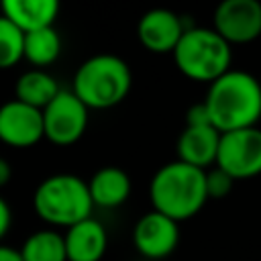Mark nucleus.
<instances>
[{
    "label": "nucleus",
    "mask_w": 261,
    "mask_h": 261,
    "mask_svg": "<svg viewBox=\"0 0 261 261\" xmlns=\"http://www.w3.org/2000/svg\"><path fill=\"white\" fill-rule=\"evenodd\" d=\"M202 104L206 106L210 124L218 133L257 126L261 118L259 77L249 71L228 69L224 75L208 84Z\"/></svg>",
    "instance_id": "f257e3e1"
},
{
    "label": "nucleus",
    "mask_w": 261,
    "mask_h": 261,
    "mask_svg": "<svg viewBox=\"0 0 261 261\" xmlns=\"http://www.w3.org/2000/svg\"><path fill=\"white\" fill-rule=\"evenodd\" d=\"M149 200L155 212L175 222L188 220L208 202L206 171L181 161L165 163L151 177Z\"/></svg>",
    "instance_id": "f03ea898"
},
{
    "label": "nucleus",
    "mask_w": 261,
    "mask_h": 261,
    "mask_svg": "<svg viewBox=\"0 0 261 261\" xmlns=\"http://www.w3.org/2000/svg\"><path fill=\"white\" fill-rule=\"evenodd\" d=\"M133 84L128 63L112 53H98L80 63L71 92L88 110H108L120 104Z\"/></svg>",
    "instance_id": "7ed1b4c3"
},
{
    "label": "nucleus",
    "mask_w": 261,
    "mask_h": 261,
    "mask_svg": "<svg viewBox=\"0 0 261 261\" xmlns=\"http://www.w3.org/2000/svg\"><path fill=\"white\" fill-rule=\"evenodd\" d=\"M92 198L88 181L73 173H55L45 177L33 192L35 214L51 226H73L92 216Z\"/></svg>",
    "instance_id": "20e7f679"
},
{
    "label": "nucleus",
    "mask_w": 261,
    "mask_h": 261,
    "mask_svg": "<svg viewBox=\"0 0 261 261\" xmlns=\"http://www.w3.org/2000/svg\"><path fill=\"white\" fill-rule=\"evenodd\" d=\"M175 67L194 82L212 84L230 69V45L206 27H188L173 49Z\"/></svg>",
    "instance_id": "39448f33"
},
{
    "label": "nucleus",
    "mask_w": 261,
    "mask_h": 261,
    "mask_svg": "<svg viewBox=\"0 0 261 261\" xmlns=\"http://www.w3.org/2000/svg\"><path fill=\"white\" fill-rule=\"evenodd\" d=\"M43 139L57 147L73 145L88 128L90 110L77 100L71 90H59V94L41 110Z\"/></svg>",
    "instance_id": "423d86ee"
},
{
    "label": "nucleus",
    "mask_w": 261,
    "mask_h": 261,
    "mask_svg": "<svg viewBox=\"0 0 261 261\" xmlns=\"http://www.w3.org/2000/svg\"><path fill=\"white\" fill-rule=\"evenodd\" d=\"M234 181L249 179L261 173V128L249 126L230 133H220L216 163Z\"/></svg>",
    "instance_id": "0eeeda50"
},
{
    "label": "nucleus",
    "mask_w": 261,
    "mask_h": 261,
    "mask_svg": "<svg viewBox=\"0 0 261 261\" xmlns=\"http://www.w3.org/2000/svg\"><path fill=\"white\" fill-rule=\"evenodd\" d=\"M212 29L228 45H245L261 37V2L224 0L214 8Z\"/></svg>",
    "instance_id": "6e6552de"
},
{
    "label": "nucleus",
    "mask_w": 261,
    "mask_h": 261,
    "mask_svg": "<svg viewBox=\"0 0 261 261\" xmlns=\"http://www.w3.org/2000/svg\"><path fill=\"white\" fill-rule=\"evenodd\" d=\"M179 243L177 222L151 210L133 226V245L147 259H163L175 251Z\"/></svg>",
    "instance_id": "1a4fd4ad"
},
{
    "label": "nucleus",
    "mask_w": 261,
    "mask_h": 261,
    "mask_svg": "<svg viewBox=\"0 0 261 261\" xmlns=\"http://www.w3.org/2000/svg\"><path fill=\"white\" fill-rule=\"evenodd\" d=\"M43 139L41 110L18 100H8L0 106V141L14 149H27Z\"/></svg>",
    "instance_id": "9d476101"
},
{
    "label": "nucleus",
    "mask_w": 261,
    "mask_h": 261,
    "mask_svg": "<svg viewBox=\"0 0 261 261\" xmlns=\"http://www.w3.org/2000/svg\"><path fill=\"white\" fill-rule=\"evenodd\" d=\"M188 27L181 16L167 8H151L137 22V39L139 43L157 55L173 53L179 37Z\"/></svg>",
    "instance_id": "9b49d317"
},
{
    "label": "nucleus",
    "mask_w": 261,
    "mask_h": 261,
    "mask_svg": "<svg viewBox=\"0 0 261 261\" xmlns=\"http://www.w3.org/2000/svg\"><path fill=\"white\" fill-rule=\"evenodd\" d=\"M67 261H100L108 247V234L100 220L84 218L63 234Z\"/></svg>",
    "instance_id": "f8f14e48"
},
{
    "label": "nucleus",
    "mask_w": 261,
    "mask_h": 261,
    "mask_svg": "<svg viewBox=\"0 0 261 261\" xmlns=\"http://www.w3.org/2000/svg\"><path fill=\"white\" fill-rule=\"evenodd\" d=\"M220 133L214 126H186L177 139V161L198 169L216 163Z\"/></svg>",
    "instance_id": "ddd939ff"
},
{
    "label": "nucleus",
    "mask_w": 261,
    "mask_h": 261,
    "mask_svg": "<svg viewBox=\"0 0 261 261\" xmlns=\"http://www.w3.org/2000/svg\"><path fill=\"white\" fill-rule=\"evenodd\" d=\"M0 14L8 18L18 31L31 33L37 29L53 27L59 14V2L55 0H4Z\"/></svg>",
    "instance_id": "4468645a"
},
{
    "label": "nucleus",
    "mask_w": 261,
    "mask_h": 261,
    "mask_svg": "<svg viewBox=\"0 0 261 261\" xmlns=\"http://www.w3.org/2000/svg\"><path fill=\"white\" fill-rule=\"evenodd\" d=\"M90 198L94 206L100 208H116L124 204L130 196V177L124 169L106 165L100 167L88 181Z\"/></svg>",
    "instance_id": "2eb2a0df"
},
{
    "label": "nucleus",
    "mask_w": 261,
    "mask_h": 261,
    "mask_svg": "<svg viewBox=\"0 0 261 261\" xmlns=\"http://www.w3.org/2000/svg\"><path fill=\"white\" fill-rule=\"evenodd\" d=\"M59 84L57 80L47 73L45 69H29L18 75L14 84V100L33 106L37 110H43L57 94H59Z\"/></svg>",
    "instance_id": "dca6fc26"
},
{
    "label": "nucleus",
    "mask_w": 261,
    "mask_h": 261,
    "mask_svg": "<svg viewBox=\"0 0 261 261\" xmlns=\"http://www.w3.org/2000/svg\"><path fill=\"white\" fill-rule=\"evenodd\" d=\"M59 53H61V37L55 31V27H45L24 33L22 59L35 65V69H43L51 65L59 57Z\"/></svg>",
    "instance_id": "f3484780"
},
{
    "label": "nucleus",
    "mask_w": 261,
    "mask_h": 261,
    "mask_svg": "<svg viewBox=\"0 0 261 261\" xmlns=\"http://www.w3.org/2000/svg\"><path fill=\"white\" fill-rule=\"evenodd\" d=\"M22 261H67L63 234L53 228H41L24 239L18 249Z\"/></svg>",
    "instance_id": "a211bd4d"
},
{
    "label": "nucleus",
    "mask_w": 261,
    "mask_h": 261,
    "mask_svg": "<svg viewBox=\"0 0 261 261\" xmlns=\"http://www.w3.org/2000/svg\"><path fill=\"white\" fill-rule=\"evenodd\" d=\"M24 33L0 14V69H10L22 59Z\"/></svg>",
    "instance_id": "6ab92c4d"
},
{
    "label": "nucleus",
    "mask_w": 261,
    "mask_h": 261,
    "mask_svg": "<svg viewBox=\"0 0 261 261\" xmlns=\"http://www.w3.org/2000/svg\"><path fill=\"white\" fill-rule=\"evenodd\" d=\"M234 186V179L224 173L222 169H218L214 165V169L206 171V194H208V200H220V198H226L230 194Z\"/></svg>",
    "instance_id": "aec40b11"
},
{
    "label": "nucleus",
    "mask_w": 261,
    "mask_h": 261,
    "mask_svg": "<svg viewBox=\"0 0 261 261\" xmlns=\"http://www.w3.org/2000/svg\"><path fill=\"white\" fill-rule=\"evenodd\" d=\"M186 126H212L210 124V116L206 112V106L202 102L188 108V112H186Z\"/></svg>",
    "instance_id": "412c9836"
},
{
    "label": "nucleus",
    "mask_w": 261,
    "mask_h": 261,
    "mask_svg": "<svg viewBox=\"0 0 261 261\" xmlns=\"http://www.w3.org/2000/svg\"><path fill=\"white\" fill-rule=\"evenodd\" d=\"M10 224H12V210L8 206V202L0 196V241L6 237V232L10 230Z\"/></svg>",
    "instance_id": "4be33fe9"
},
{
    "label": "nucleus",
    "mask_w": 261,
    "mask_h": 261,
    "mask_svg": "<svg viewBox=\"0 0 261 261\" xmlns=\"http://www.w3.org/2000/svg\"><path fill=\"white\" fill-rule=\"evenodd\" d=\"M10 177H12V167H10V163H8L4 157H0V188H4V186L10 181Z\"/></svg>",
    "instance_id": "5701e85b"
},
{
    "label": "nucleus",
    "mask_w": 261,
    "mask_h": 261,
    "mask_svg": "<svg viewBox=\"0 0 261 261\" xmlns=\"http://www.w3.org/2000/svg\"><path fill=\"white\" fill-rule=\"evenodd\" d=\"M0 261H22L18 255V249H12L8 245H0Z\"/></svg>",
    "instance_id": "b1692460"
},
{
    "label": "nucleus",
    "mask_w": 261,
    "mask_h": 261,
    "mask_svg": "<svg viewBox=\"0 0 261 261\" xmlns=\"http://www.w3.org/2000/svg\"><path fill=\"white\" fill-rule=\"evenodd\" d=\"M259 88H261V77H259Z\"/></svg>",
    "instance_id": "393cba45"
}]
</instances>
